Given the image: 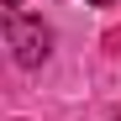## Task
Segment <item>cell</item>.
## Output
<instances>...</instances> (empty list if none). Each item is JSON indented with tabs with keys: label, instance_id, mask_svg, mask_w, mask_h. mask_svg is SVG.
I'll return each instance as SVG.
<instances>
[{
	"label": "cell",
	"instance_id": "2",
	"mask_svg": "<svg viewBox=\"0 0 121 121\" xmlns=\"http://www.w3.org/2000/svg\"><path fill=\"white\" fill-rule=\"evenodd\" d=\"M16 11H21V0H5V16H16Z\"/></svg>",
	"mask_w": 121,
	"mask_h": 121
},
{
	"label": "cell",
	"instance_id": "1",
	"mask_svg": "<svg viewBox=\"0 0 121 121\" xmlns=\"http://www.w3.org/2000/svg\"><path fill=\"white\" fill-rule=\"evenodd\" d=\"M5 37H11V53H16L21 69H37V63L48 58V42H53V32L37 21V16H26V11L5 16Z\"/></svg>",
	"mask_w": 121,
	"mask_h": 121
},
{
	"label": "cell",
	"instance_id": "3",
	"mask_svg": "<svg viewBox=\"0 0 121 121\" xmlns=\"http://www.w3.org/2000/svg\"><path fill=\"white\" fill-rule=\"evenodd\" d=\"M90 5H116V0H90Z\"/></svg>",
	"mask_w": 121,
	"mask_h": 121
}]
</instances>
